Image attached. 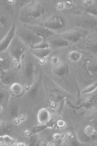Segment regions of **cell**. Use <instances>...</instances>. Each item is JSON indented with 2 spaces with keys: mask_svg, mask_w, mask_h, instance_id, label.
Instances as JSON below:
<instances>
[{
  "mask_svg": "<svg viewBox=\"0 0 97 146\" xmlns=\"http://www.w3.org/2000/svg\"><path fill=\"white\" fill-rule=\"evenodd\" d=\"M95 1H93V0H86V1H83V4L85 8L90 7L91 6L93 5Z\"/></svg>",
  "mask_w": 97,
  "mask_h": 146,
  "instance_id": "obj_30",
  "label": "cell"
},
{
  "mask_svg": "<svg viewBox=\"0 0 97 146\" xmlns=\"http://www.w3.org/2000/svg\"><path fill=\"white\" fill-rule=\"evenodd\" d=\"M61 35L69 43H76L79 41L83 35V31L80 29H72L61 34Z\"/></svg>",
  "mask_w": 97,
  "mask_h": 146,
  "instance_id": "obj_7",
  "label": "cell"
},
{
  "mask_svg": "<svg viewBox=\"0 0 97 146\" xmlns=\"http://www.w3.org/2000/svg\"><path fill=\"white\" fill-rule=\"evenodd\" d=\"M31 86V85H30L29 84H24V86H23V90L25 91V92L27 93L28 91H29V90L30 89Z\"/></svg>",
  "mask_w": 97,
  "mask_h": 146,
  "instance_id": "obj_35",
  "label": "cell"
},
{
  "mask_svg": "<svg viewBox=\"0 0 97 146\" xmlns=\"http://www.w3.org/2000/svg\"><path fill=\"white\" fill-rule=\"evenodd\" d=\"M49 44L47 40H42L41 42L36 44L31 49H49Z\"/></svg>",
  "mask_w": 97,
  "mask_h": 146,
  "instance_id": "obj_25",
  "label": "cell"
},
{
  "mask_svg": "<svg viewBox=\"0 0 97 146\" xmlns=\"http://www.w3.org/2000/svg\"><path fill=\"white\" fill-rule=\"evenodd\" d=\"M16 143V139L10 135L1 136V144H6L13 146Z\"/></svg>",
  "mask_w": 97,
  "mask_h": 146,
  "instance_id": "obj_21",
  "label": "cell"
},
{
  "mask_svg": "<svg viewBox=\"0 0 97 146\" xmlns=\"http://www.w3.org/2000/svg\"><path fill=\"white\" fill-rule=\"evenodd\" d=\"M64 6H65V8L70 9L72 7V3L71 1H64Z\"/></svg>",
  "mask_w": 97,
  "mask_h": 146,
  "instance_id": "obj_36",
  "label": "cell"
},
{
  "mask_svg": "<svg viewBox=\"0 0 97 146\" xmlns=\"http://www.w3.org/2000/svg\"><path fill=\"white\" fill-rule=\"evenodd\" d=\"M51 52V49L50 48L45 49H31L32 54L36 58H38L39 60L47 58V57L49 56Z\"/></svg>",
  "mask_w": 97,
  "mask_h": 146,
  "instance_id": "obj_15",
  "label": "cell"
},
{
  "mask_svg": "<svg viewBox=\"0 0 97 146\" xmlns=\"http://www.w3.org/2000/svg\"><path fill=\"white\" fill-rule=\"evenodd\" d=\"M97 89V81L94 82L87 86L82 90V93L83 94H88L94 93Z\"/></svg>",
  "mask_w": 97,
  "mask_h": 146,
  "instance_id": "obj_23",
  "label": "cell"
},
{
  "mask_svg": "<svg viewBox=\"0 0 97 146\" xmlns=\"http://www.w3.org/2000/svg\"><path fill=\"white\" fill-rule=\"evenodd\" d=\"M53 138H54V139H55V140L59 141L60 139H61V138H62V136H61V134L56 133V134H55V135H54Z\"/></svg>",
  "mask_w": 97,
  "mask_h": 146,
  "instance_id": "obj_37",
  "label": "cell"
},
{
  "mask_svg": "<svg viewBox=\"0 0 97 146\" xmlns=\"http://www.w3.org/2000/svg\"><path fill=\"white\" fill-rule=\"evenodd\" d=\"M27 47L16 36L8 48V54L12 58V66H19L21 60L25 55Z\"/></svg>",
  "mask_w": 97,
  "mask_h": 146,
  "instance_id": "obj_2",
  "label": "cell"
},
{
  "mask_svg": "<svg viewBox=\"0 0 97 146\" xmlns=\"http://www.w3.org/2000/svg\"><path fill=\"white\" fill-rule=\"evenodd\" d=\"M53 71L54 74L58 77H63L68 74L69 66L65 62H61L57 65L53 66Z\"/></svg>",
  "mask_w": 97,
  "mask_h": 146,
  "instance_id": "obj_11",
  "label": "cell"
},
{
  "mask_svg": "<svg viewBox=\"0 0 97 146\" xmlns=\"http://www.w3.org/2000/svg\"><path fill=\"white\" fill-rule=\"evenodd\" d=\"M8 92L4 89L1 90V93H0V99H1V102H3V100L6 99V98L7 96Z\"/></svg>",
  "mask_w": 97,
  "mask_h": 146,
  "instance_id": "obj_29",
  "label": "cell"
},
{
  "mask_svg": "<svg viewBox=\"0 0 97 146\" xmlns=\"http://www.w3.org/2000/svg\"><path fill=\"white\" fill-rule=\"evenodd\" d=\"M51 49H58L68 47L70 43L61 35H54L48 40Z\"/></svg>",
  "mask_w": 97,
  "mask_h": 146,
  "instance_id": "obj_8",
  "label": "cell"
},
{
  "mask_svg": "<svg viewBox=\"0 0 97 146\" xmlns=\"http://www.w3.org/2000/svg\"><path fill=\"white\" fill-rule=\"evenodd\" d=\"M48 143L44 139H39L37 143V146H48Z\"/></svg>",
  "mask_w": 97,
  "mask_h": 146,
  "instance_id": "obj_31",
  "label": "cell"
},
{
  "mask_svg": "<svg viewBox=\"0 0 97 146\" xmlns=\"http://www.w3.org/2000/svg\"><path fill=\"white\" fill-rule=\"evenodd\" d=\"M1 83L5 85H12L14 83V80H15V76L13 73H12L10 70L8 71H4L1 70Z\"/></svg>",
  "mask_w": 97,
  "mask_h": 146,
  "instance_id": "obj_13",
  "label": "cell"
},
{
  "mask_svg": "<svg viewBox=\"0 0 97 146\" xmlns=\"http://www.w3.org/2000/svg\"><path fill=\"white\" fill-rule=\"evenodd\" d=\"M46 9L42 2L30 1L23 7L20 12V20L25 24H30L42 17Z\"/></svg>",
  "mask_w": 97,
  "mask_h": 146,
  "instance_id": "obj_1",
  "label": "cell"
},
{
  "mask_svg": "<svg viewBox=\"0 0 97 146\" xmlns=\"http://www.w3.org/2000/svg\"><path fill=\"white\" fill-rule=\"evenodd\" d=\"M1 146H9V145H6V144H1Z\"/></svg>",
  "mask_w": 97,
  "mask_h": 146,
  "instance_id": "obj_43",
  "label": "cell"
},
{
  "mask_svg": "<svg viewBox=\"0 0 97 146\" xmlns=\"http://www.w3.org/2000/svg\"><path fill=\"white\" fill-rule=\"evenodd\" d=\"M48 146H54V145H53L52 143H48Z\"/></svg>",
  "mask_w": 97,
  "mask_h": 146,
  "instance_id": "obj_42",
  "label": "cell"
},
{
  "mask_svg": "<svg viewBox=\"0 0 97 146\" xmlns=\"http://www.w3.org/2000/svg\"><path fill=\"white\" fill-rule=\"evenodd\" d=\"M0 66L1 70L4 71L10 70V67L12 66V58L10 55H4L1 53V57H0Z\"/></svg>",
  "mask_w": 97,
  "mask_h": 146,
  "instance_id": "obj_14",
  "label": "cell"
},
{
  "mask_svg": "<svg viewBox=\"0 0 97 146\" xmlns=\"http://www.w3.org/2000/svg\"><path fill=\"white\" fill-rule=\"evenodd\" d=\"M18 117V119H20L21 123L25 121L27 118V116L26 115H25V114H21V115H20Z\"/></svg>",
  "mask_w": 97,
  "mask_h": 146,
  "instance_id": "obj_33",
  "label": "cell"
},
{
  "mask_svg": "<svg viewBox=\"0 0 97 146\" xmlns=\"http://www.w3.org/2000/svg\"><path fill=\"white\" fill-rule=\"evenodd\" d=\"M85 69L89 73H97V63L87 60L84 63Z\"/></svg>",
  "mask_w": 97,
  "mask_h": 146,
  "instance_id": "obj_17",
  "label": "cell"
},
{
  "mask_svg": "<svg viewBox=\"0 0 97 146\" xmlns=\"http://www.w3.org/2000/svg\"><path fill=\"white\" fill-rule=\"evenodd\" d=\"M39 93V79H37L31 85L30 89L27 93L28 97L30 99H35L38 95Z\"/></svg>",
  "mask_w": 97,
  "mask_h": 146,
  "instance_id": "obj_16",
  "label": "cell"
},
{
  "mask_svg": "<svg viewBox=\"0 0 97 146\" xmlns=\"http://www.w3.org/2000/svg\"><path fill=\"white\" fill-rule=\"evenodd\" d=\"M82 54L81 53L77 51V50H72L68 54L69 59L72 62H77L81 58Z\"/></svg>",
  "mask_w": 97,
  "mask_h": 146,
  "instance_id": "obj_19",
  "label": "cell"
},
{
  "mask_svg": "<svg viewBox=\"0 0 97 146\" xmlns=\"http://www.w3.org/2000/svg\"><path fill=\"white\" fill-rule=\"evenodd\" d=\"M35 72V65L31 60H27L23 66L22 72L24 77L27 80L33 78Z\"/></svg>",
  "mask_w": 97,
  "mask_h": 146,
  "instance_id": "obj_10",
  "label": "cell"
},
{
  "mask_svg": "<svg viewBox=\"0 0 97 146\" xmlns=\"http://www.w3.org/2000/svg\"><path fill=\"white\" fill-rule=\"evenodd\" d=\"M57 125L58 127L63 128V127H64V125H65V122L63 120H59L57 122Z\"/></svg>",
  "mask_w": 97,
  "mask_h": 146,
  "instance_id": "obj_34",
  "label": "cell"
},
{
  "mask_svg": "<svg viewBox=\"0 0 97 146\" xmlns=\"http://www.w3.org/2000/svg\"><path fill=\"white\" fill-rule=\"evenodd\" d=\"M7 3L9 4V5H13V4L16 3V1H7Z\"/></svg>",
  "mask_w": 97,
  "mask_h": 146,
  "instance_id": "obj_40",
  "label": "cell"
},
{
  "mask_svg": "<svg viewBox=\"0 0 97 146\" xmlns=\"http://www.w3.org/2000/svg\"><path fill=\"white\" fill-rule=\"evenodd\" d=\"M61 60L58 56H53L51 57L50 58V62L51 63L53 66L57 65L58 64L61 62Z\"/></svg>",
  "mask_w": 97,
  "mask_h": 146,
  "instance_id": "obj_27",
  "label": "cell"
},
{
  "mask_svg": "<svg viewBox=\"0 0 97 146\" xmlns=\"http://www.w3.org/2000/svg\"><path fill=\"white\" fill-rule=\"evenodd\" d=\"M16 146H28V145L27 144H25V143L20 142V143H18L16 144Z\"/></svg>",
  "mask_w": 97,
  "mask_h": 146,
  "instance_id": "obj_39",
  "label": "cell"
},
{
  "mask_svg": "<svg viewBox=\"0 0 97 146\" xmlns=\"http://www.w3.org/2000/svg\"><path fill=\"white\" fill-rule=\"evenodd\" d=\"M68 141L69 146H85V144L82 143L81 141L78 139L77 135H74L71 139L67 140Z\"/></svg>",
  "mask_w": 97,
  "mask_h": 146,
  "instance_id": "obj_24",
  "label": "cell"
},
{
  "mask_svg": "<svg viewBox=\"0 0 97 146\" xmlns=\"http://www.w3.org/2000/svg\"><path fill=\"white\" fill-rule=\"evenodd\" d=\"M26 27L33 31L36 35H38L44 40L48 41V39L55 35L54 32L46 28L44 26L28 25Z\"/></svg>",
  "mask_w": 97,
  "mask_h": 146,
  "instance_id": "obj_6",
  "label": "cell"
},
{
  "mask_svg": "<svg viewBox=\"0 0 97 146\" xmlns=\"http://www.w3.org/2000/svg\"><path fill=\"white\" fill-rule=\"evenodd\" d=\"M16 25L15 23H13L11 27L8 31L7 34L4 35V37L2 38L0 43V48H1V53H4L8 49L11 43L15 39L16 35Z\"/></svg>",
  "mask_w": 97,
  "mask_h": 146,
  "instance_id": "obj_4",
  "label": "cell"
},
{
  "mask_svg": "<svg viewBox=\"0 0 97 146\" xmlns=\"http://www.w3.org/2000/svg\"><path fill=\"white\" fill-rule=\"evenodd\" d=\"M38 138L36 136V135H33L30 137L29 142L28 146H37V143H38Z\"/></svg>",
  "mask_w": 97,
  "mask_h": 146,
  "instance_id": "obj_26",
  "label": "cell"
},
{
  "mask_svg": "<svg viewBox=\"0 0 97 146\" xmlns=\"http://www.w3.org/2000/svg\"><path fill=\"white\" fill-rule=\"evenodd\" d=\"M90 146H97V141H95V142L92 143V144H91Z\"/></svg>",
  "mask_w": 97,
  "mask_h": 146,
  "instance_id": "obj_41",
  "label": "cell"
},
{
  "mask_svg": "<svg viewBox=\"0 0 97 146\" xmlns=\"http://www.w3.org/2000/svg\"><path fill=\"white\" fill-rule=\"evenodd\" d=\"M57 8L59 10H63L64 8H65V6H64V2L63 1H59L57 3Z\"/></svg>",
  "mask_w": 97,
  "mask_h": 146,
  "instance_id": "obj_32",
  "label": "cell"
},
{
  "mask_svg": "<svg viewBox=\"0 0 97 146\" xmlns=\"http://www.w3.org/2000/svg\"><path fill=\"white\" fill-rule=\"evenodd\" d=\"M55 125V121L53 120H51L48 123L46 124H39V125H37L35 127H33L30 128V129H27L26 130L24 131L25 135L27 137H31L33 135H36L38 133H40L42 131L48 129V128H51L54 127Z\"/></svg>",
  "mask_w": 97,
  "mask_h": 146,
  "instance_id": "obj_9",
  "label": "cell"
},
{
  "mask_svg": "<svg viewBox=\"0 0 97 146\" xmlns=\"http://www.w3.org/2000/svg\"><path fill=\"white\" fill-rule=\"evenodd\" d=\"M42 26L54 32L63 28L64 26V20L61 16L54 15L46 20L43 23Z\"/></svg>",
  "mask_w": 97,
  "mask_h": 146,
  "instance_id": "obj_5",
  "label": "cell"
},
{
  "mask_svg": "<svg viewBox=\"0 0 97 146\" xmlns=\"http://www.w3.org/2000/svg\"><path fill=\"white\" fill-rule=\"evenodd\" d=\"M16 36L27 48L30 49H32L35 46L43 40V39L36 35L33 31L27 28L26 27L17 29Z\"/></svg>",
  "mask_w": 97,
  "mask_h": 146,
  "instance_id": "obj_3",
  "label": "cell"
},
{
  "mask_svg": "<svg viewBox=\"0 0 97 146\" xmlns=\"http://www.w3.org/2000/svg\"><path fill=\"white\" fill-rule=\"evenodd\" d=\"M92 125L94 127L95 131H97V119L95 120L93 122H92Z\"/></svg>",
  "mask_w": 97,
  "mask_h": 146,
  "instance_id": "obj_38",
  "label": "cell"
},
{
  "mask_svg": "<svg viewBox=\"0 0 97 146\" xmlns=\"http://www.w3.org/2000/svg\"><path fill=\"white\" fill-rule=\"evenodd\" d=\"M7 22V18L6 15H1V18H0V23H1V26L4 27L6 26Z\"/></svg>",
  "mask_w": 97,
  "mask_h": 146,
  "instance_id": "obj_28",
  "label": "cell"
},
{
  "mask_svg": "<svg viewBox=\"0 0 97 146\" xmlns=\"http://www.w3.org/2000/svg\"><path fill=\"white\" fill-rule=\"evenodd\" d=\"M11 125L6 121L1 122V136L9 135L11 132Z\"/></svg>",
  "mask_w": 97,
  "mask_h": 146,
  "instance_id": "obj_20",
  "label": "cell"
},
{
  "mask_svg": "<svg viewBox=\"0 0 97 146\" xmlns=\"http://www.w3.org/2000/svg\"><path fill=\"white\" fill-rule=\"evenodd\" d=\"M19 110L20 109L18 106L15 102L11 103L9 106L8 113L13 119H15L19 116Z\"/></svg>",
  "mask_w": 97,
  "mask_h": 146,
  "instance_id": "obj_18",
  "label": "cell"
},
{
  "mask_svg": "<svg viewBox=\"0 0 97 146\" xmlns=\"http://www.w3.org/2000/svg\"><path fill=\"white\" fill-rule=\"evenodd\" d=\"M10 90L12 94L14 95H17L22 93V91H23V86L20 83L14 82L13 84L10 85Z\"/></svg>",
  "mask_w": 97,
  "mask_h": 146,
  "instance_id": "obj_22",
  "label": "cell"
},
{
  "mask_svg": "<svg viewBox=\"0 0 97 146\" xmlns=\"http://www.w3.org/2000/svg\"><path fill=\"white\" fill-rule=\"evenodd\" d=\"M51 120V114L47 108H40L37 114V121L39 124H46Z\"/></svg>",
  "mask_w": 97,
  "mask_h": 146,
  "instance_id": "obj_12",
  "label": "cell"
}]
</instances>
